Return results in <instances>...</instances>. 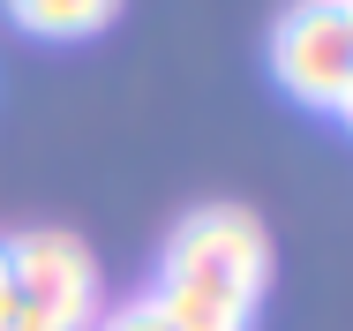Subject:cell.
I'll list each match as a JSON object with an SVG mask.
<instances>
[{
	"label": "cell",
	"instance_id": "obj_6",
	"mask_svg": "<svg viewBox=\"0 0 353 331\" xmlns=\"http://www.w3.org/2000/svg\"><path fill=\"white\" fill-rule=\"evenodd\" d=\"M8 301H15V278H8V241H0V316H8Z\"/></svg>",
	"mask_w": 353,
	"mask_h": 331
},
{
	"label": "cell",
	"instance_id": "obj_3",
	"mask_svg": "<svg viewBox=\"0 0 353 331\" xmlns=\"http://www.w3.org/2000/svg\"><path fill=\"white\" fill-rule=\"evenodd\" d=\"M271 75L308 113L353 106V0H293L271 23Z\"/></svg>",
	"mask_w": 353,
	"mask_h": 331
},
{
	"label": "cell",
	"instance_id": "obj_2",
	"mask_svg": "<svg viewBox=\"0 0 353 331\" xmlns=\"http://www.w3.org/2000/svg\"><path fill=\"white\" fill-rule=\"evenodd\" d=\"M8 278H15V301L0 331H90L105 316V278L98 256L61 234V226H30L8 241Z\"/></svg>",
	"mask_w": 353,
	"mask_h": 331
},
{
	"label": "cell",
	"instance_id": "obj_5",
	"mask_svg": "<svg viewBox=\"0 0 353 331\" xmlns=\"http://www.w3.org/2000/svg\"><path fill=\"white\" fill-rule=\"evenodd\" d=\"M90 331H173V324H165L150 301H121V309H105V316H98Z\"/></svg>",
	"mask_w": 353,
	"mask_h": 331
},
{
	"label": "cell",
	"instance_id": "obj_1",
	"mask_svg": "<svg viewBox=\"0 0 353 331\" xmlns=\"http://www.w3.org/2000/svg\"><path fill=\"white\" fill-rule=\"evenodd\" d=\"M271 286V234L256 211H188L158 256V286L143 294L173 331H248Z\"/></svg>",
	"mask_w": 353,
	"mask_h": 331
},
{
	"label": "cell",
	"instance_id": "obj_4",
	"mask_svg": "<svg viewBox=\"0 0 353 331\" xmlns=\"http://www.w3.org/2000/svg\"><path fill=\"white\" fill-rule=\"evenodd\" d=\"M0 8H8L15 30H30V38H61V46L98 38V30L121 15V0H0Z\"/></svg>",
	"mask_w": 353,
	"mask_h": 331
}]
</instances>
